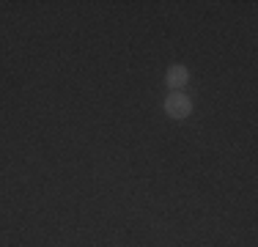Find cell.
Instances as JSON below:
<instances>
[{
    "label": "cell",
    "mask_w": 258,
    "mask_h": 247,
    "mask_svg": "<svg viewBox=\"0 0 258 247\" xmlns=\"http://www.w3.org/2000/svg\"><path fill=\"white\" fill-rule=\"evenodd\" d=\"M165 113L176 121L189 118V113H192V99L187 94H181V91H170V94L165 96Z\"/></svg>",
    "instance_id": "6da1fadb"
},
{
    "label": "cell",
    "mask_w": 258,
    "mask_h": 247,
    "mask_svg": "<svg viewBox=\"0 0 258 247\" xmlns=\"http://www.w3.org/2000/svg\"><path fill=\"white\" fill-rule=\"evenodd\" d=\"M165 83H168V88H170V91H181L184 85L189 83V72H187V66L173 64L168 72H165Z\"/></svg>",
    "instance_id": "7a4b0ae2"
}]
</instances>
